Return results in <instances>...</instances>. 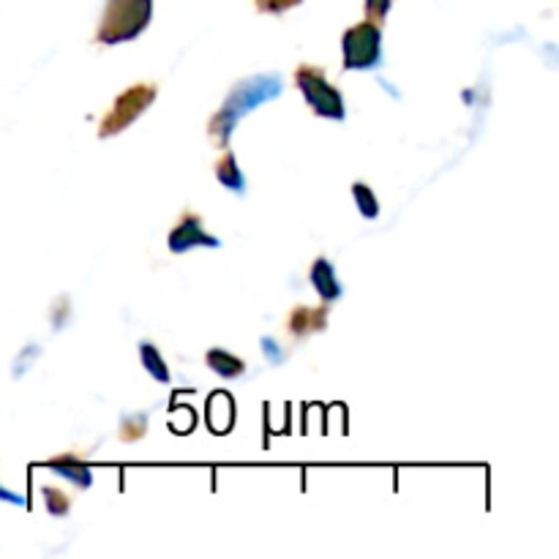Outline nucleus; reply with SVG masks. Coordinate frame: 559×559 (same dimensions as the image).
Segmentation results:
<instances>
[{"mask_svg": "<svg viewBox=\"0 0 559 559\" xmlns=\"http://www.w3.org/2000/svg\"><path fill=\"white\" fill-rule=\"evenodd\" d=\"M353 197H355V205H358L360 216H364V218H377V216H380V200H377L374 191H371L369 183H364V180H355V183H353Z\"/></svg>", "mask_w": 559, "mask_h": 559, "instance_id": "ddd939ff", "label": "nucleus"}, {"mask_svg": "<svg viewBox=\"0 0 559 559\" xmlns=\"http://www.w3.org/2000/svg\"><path fill=\"white\" fill-rule=\"evenodd\" d=\"M295 85L304 93V102L309 109L320 118L328 120H344L347 118V107H344V96L336 85L325 76L320 66L304 63L295 69Z\"/></svg>", "mask_w": 559, "mask_h": 559, "instance_id": "7ed1b4c3", "label": "nucleus"}, {"mask_svg": "<svg viewBox=\"0 0 559 559\" xmlns=\"http://www.w3.org/2000/svg\"><path fill=\"white\" fill-rule=\"evenodd\" d=\"M216 180L227 191H235V194H246V178L238 167V156L233 151L224 153L216 162Z\"/></svg>", "mask_w": 559, "mask_h": 559, "instance_id": "9b49d317", "label": "nucleus"}, {"mask_svg": "<svg viewBox=\"0 0 559 559\" xmlns=\"http://www.w3.org/2000/svg\"><path fill=\"white\" fill-rule=\"evenodd\" d=\"M309 278H311V287L317 289V295H320L325 304H333V300L342 298L344 287H342V282L336 278V267H333L331 260L320 257V260L311 262Z\"/></svg>", "mask_w": 559, "mask_h": 559, "instance_id": "6e6552de", "label": "nucleus"}, {"mask_svg": "<svg viewBox=\"0 0 559 559\" xmlns=\"http://www.w3.org/2000/svg\"><path fill=\"white\" fill-rule=\"evenodd\" d=\"M284 91L282 76L278 74H260L249 76V80H240L233 91L227 93L224 104L218 107V112L213 115L211 123H207V134L216 136L218 147H227L229 136L238 129L240 120L251 112V109L262 107L271 98H276Z\"/></svg>", "mask_w": 559, "mask_h": 559, "instance_id": "f257e3e1", "label": "nucleus"}, {"mask_svg": "<svg viewBox=\"0 0 559 559\" xmlns=\"http://www.w3.org/2000/svg\"><path fill=\"white\" fill-rule=\"evenodd\" d=\"M344 69L371 71L382 63V31L377 22L366 20L349 27L342 36Z\"/></svg>", "mask_w": 559, "mask_h": 559, "instance_id": "39448f33", "label": "nucleus"}, {"mask_svg": "<svg viewBox=\"0 0 559 559\" xmlns=\"http://www.w3.org/2000/svg\"><path fill=\"white\" fill-rule=\"evenodd\" d=\"M145 431H147V418H145V415H136V418L123 420V426H120V437H123V440H129V442L140 440V437L145 435Z\"/></svg>", "mask_w": 559, "mask_h": 559, "instance_id": "2eb2a0df", "label": "nucleus"}, {"mask_svg": "<svg viewBox=\"0 0 559 559\" xmlns=\"http://www.w3.org/2000/svg\"><path fill=\"white\" fill-rule=\"evenodd\" d=\"M328 328V304L322 309H311V306H298V309L289 311L287 317V331L289 336L304 338L311 333H320Z\"/></svg>", "mask_w": 559, "mask_h": 559, "instance_id": "0eeeda50", "label": "nucleus"}, {"mask_svg": "<svg viewBox=\"0 0 559 559\" xmlns=\"http://www.w3.org/2000/svg\"><path fill=\"white\" fill-rule=\"evenodd\" d=\"M205 364H207V369L216 371L222 380H238V377L246 374L243 358L227 353V349H211V353L205 355Z\"/></svg>", "mask_w": 559, "mask_h": 559, "instance_id": "9d476101", "label": "nucleus"}, {"mask_svg": "<svg viewBox=\"0 0 559 559\" xmlns=\"http://www.w3.org/2000/svg\"><path fill=\"white\" fill-rule=\"evenodd\" d=\"M47 469H52V473L60 475V478L71 480L76 489H91L93 484L91 467H87L80 456H74V453H63V456L58 459H49Z\"/></svg>", "mask_w": 559, "mask_h": 559, "instance_id": "1a4fd4ad", "label": "nucleus"}, {"mask_svg": "<svg viewBox=\"0 0 559 559\" xmlns=\"http://www.w3.org/2000/svg\"><path fill=\"white\" fill-rule=\"evenodd\" d=\"M0 500H5V502H22L20 497H16V495H9V491H5V489H0Z\"/></svg>", "mask_w": 559, "mask_h": 559, "instance_id": "a211bd4d", "label": "nucleus"}, {"mask_svg": "<svg viewBox=\"0 0 559 559\" xmlns=\"http://www.w3.org/2000/svg\"><path fill=\"white\" fill-rule=\"evenodd\" d=\"M254 3L262 14H284V11L295 9V5H300L304 0H254Z\"/></svg>", "mask_w": 559, "mask_h": 559, "instance_id": "dca6fc26", "label": "nucleus"}, {"mask_svg": "<svg viewBox=\"0 0 559 559\" xmlns=\"http://www.w3.org/2000/svg\"><path fill=\"white\" fill-rule=\"evenodd\" d=\"M44 500H47V511L52 516H66L71 511V500L60 489H52V486H44L41 489Z\"/></svg>", "mask_w": 559, "mask_h": 559, "instance_id": "4468645a", "label": "nucleus"}, {"mask_svg": "<svg viewBox=\"0 0 559 559\" xmlns=\"http://www.w3.org/2000/svg\"><path fill=\"white\" fill-rule=\"evenodd\" d=\"M156 96H158L156 85H145V82L131 85L129 91H123L118 98H115L109 112L102 118V123H98V136H102V140H109V136L129 129L131 123H136V118H140L142 112L151 109V104L156 102Z\"/></svg>", "mask_w": 559, "mask_h": 559, "instance_id": "20e7f679", "label": "nucleus"}, {"mask_svg": "<svg viewBox=\"0 0 559 559\" xmlns=\"http://www.w3.org/2000/svg\"><path fill=\"white\" fill-rule=\"evenodd\" d=\"M140 360H142V369H145L153 380L169 382L167 360H164V355L158 353L151 342H140Z\"/></svg>", "mask_w": 559, "mask_h": 559, "instance_id": "f8f14e48", "label": "nucleus"}, {"mask_svg": "<svg viewBox=\"0 0 559 559\" xmlns=\"http://www.w3.org/2000/svg\"><path fill=\"white\" fill-rule=\"evenodd\" d=\"M167 243L173 254H186V251L200 249V246H205V249H218L222 240H218L216 235L205 233L202 218L197 216V213L186 211L183 216H180V222L173 227V233H169Z\"/></svg>", "mask_w": 559, "mask_h": 559, "instance_id": "423d86ee", "label": "nucleus"}, {"mask_svg": "<svg viewBox=\"0 0 559 559\" xmlns=\"http://www.w3.org/2000/svg\"><path fill=\"white\" fill-rule=\"evenodd\" d=\"M153 20V0H107L102 25L96 31V41L115 47V44L134 41Z\"/></svg>", "mask_w": 559, "mask_h": 559, "instance_id": "f03ea898", "label": "nucleus"}, {"mask_svg": "<svg viewBox=\"0 0 559 559\" xmlns=\"http://www.w3.org/2000/svg\"><path fill=\"white\" fill-rule=\"evenodd\" d=\"M391 5H393V0H366V14H369L371 22H377V25H380V22H385Z\"/></svg>", "mask_w": 559, "mask_h": 559, "instance_id": "f3484780", "label": "nucleus"}]
</instances>
